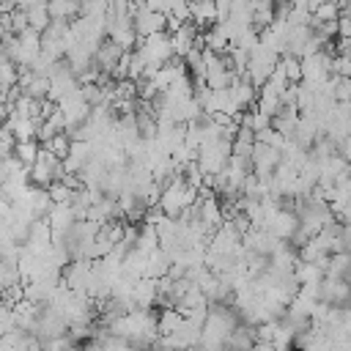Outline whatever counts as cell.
<instances>
[{
  "instance_id": "9c48e42d",
  "label": "cell",
  "mask_w": 351,
  "mask_h": 351,
  "mask_svg": "<svg viewBox=\"0 0 351 351\" xmlns=\"http://www.w3.org/2000/svg\"><path fill=\"white\" fill-rule=\"evenodd\" d=\"M47 192H49V197H52V203L55 206H71L74 203V189L69 186V184H63V181H52L49 186H47Z\"/></svg>"
},
{
  "instance_id": "9a60e30c",
  "label": "cell",
  "mask_w": 351,
  "mask_h": 351,
  "mask_svg": "<svg viewBox=\"0 0 351 351\" xmlns=\"http://www.w3.org/2000/svg\"><path fill=\"white\" fill-rule=\"evenodd\" d=\"M189 3H197V0H189Z\"/></svg>"
},
{
  "instance_id": "ba28073f",
  "label": "cell",
  "mask_w": 351,
  "mask_h": 351,
  "mask_svg": "<svg viewBox=\"0 0 351 351\" xmlns=\"http://www.w3.org/2000/svg\"><path fill=\"white\" fill-rule=\"evenodd\" d=\"M38 154H41V145H38V140H27V143H16V151H14V156L25 165V167H33L36 165V159H38Z\"/></svg>"
},
{
  "instance_id": "5b68a950",
  "label": "cell",
  "mask_w": 351,
  "mask_h": 351,
  "mask_svg": "<svg viewBox=\"0 0 351 351\" xmlns=\"http://www.w3.org/2000/svg\"><path fill=\"white\" fill-rule=\"evenodd\" d=\"M27 16H30V27L38 30L44 36V30L52 25V14H49V0H38L33 8H27Z\"/></svg>"
},
{
  "instance_id": "30bf717a",
  "label": "cell",
  "mask_w": 351,
  "mask_h": 351,
  "mask_svg": "<svg viewBox=\"0 0 351 351\" xmlns=\"http://www.w3.org/2000/svg\"><path fill=\"white\" fill-rule=\"evenodd\" d=\"M313 16H315L318 22H337V19L343 16V8L337 5V0H326V3H321V5L313 11Z\"/></svg>"
},
{
  "instance_id": "52a82bcc",
  "label": "cell",
  "mask_w": 351,
  "mask_h": 351,
  "mask_svg": "<svg viewBox=\"0 0 351 351\" xmlns=\"http://www.w3.org/2000/svg\"><path fill=\"white\" fill-rule=\"evenodd\" d=\"M280 66H282V71H285V77H288L291 85H299V82L304 80L302 58H296V55H282V58H280Z\"/></svg>"
},
{
  "instance_id": "7a4b0ae2",
  "label": "cell",
  "mask_w": 351,
  "mask_h": 351,
  "mask_svg": "<svg viewBox=\"0 0 351 351\" xmlns=\"http://www.w3.org/2000/svg\"><path fill=\"white\" fill-rule=\"evenodd\" d=\"M132 19H134V30H137L140 41L148 38V36H154V33H165V30H167V14L151 11L148 5H145L143 11H137Z\"/></svg>"
},
{
  "instance_id": "3957f363",
  "label": "cell",
  "mask_w": 351,
  "mask_h": 351,
  "mask_svg": "<svg viewBox=\"0 0 351 351\" xmlns=\"http://www.w3.org/2000/svg\"><path fill=\"white\" fill-rule=\"evenodd\" d=\"M197 38H200V30H197V25H195V22L181 25V27L170 36V44H173L176 58H181V60H184V58L197 47Z\"/></svg>"
},
{
  "instance_id": "5bb4252c",
  "label": "cell",
  "mask_w": 351,
  "mask_h": 351,
  "mask_svg": "<svg viewBox=\"0 0 351 351\" xmlns=\"http://www.w3.org/2000/svg\"><path fill=\"white\" fill-rule=\"evenodd\" d=\"M343 14H348V16H351V3H348V5H346V11H343Z\"/></svg>"
},
{
  "instance_id": "8fae6325",
  "label": "cell",
  "mask_w": 351,
  "mask_h": 351,
  "mask_svg": "<svg viewBox=\"0 0 351 351\" xmlns=\"http://www.w3.org/2000/svg\"><path fill=\"white\" fill-rule=\"evenodd\" d=\"M44 148H47V151H52L58 159H66V156H69V151H71V137H69L66 132H58L49 143H44Z\"/></svg>"
},
{
  "instance_id": "8992f818",
  "label": "cell",
  "mask_w": 351,
  "mask_h": 351,
  "mask_svg": "<svg viewBox=\"0 0 351 351\" xmlns=\"http://www.w3.org/2000/svg\"><path fill=\"white\" fill-rule=\"evenodd\" d=\"M293 274H296L299 285H318V282L326 277L315 263H304V261H299V263L293 266Z\"/></svg>"
},
{
  "instance_id": "6da1fadb",
  "label": "cell",
  "mask_w": 351,
  "mask_h": 351,
  "mask_svg": "<svg viewBox=\"0 0 351 351\" xmlns=\"http://www.w3.org/2000/svg\"><path fill=\"white\" fill-rule=\"evenodd\" d=\"M280 165H282V151H277L274 145H266V143H255V154H252V170H255L261 178L274 176Z\"/></svg>"
},
{
  "instance_id": "4fadbf2b",
  "label": "cell",
  "mask_w": 351,
  "mask_h": 351,
  "mask_svg": "<svg viewBox=\"0 0 351 351\" xmlns=\"http://www.w3.org/2000/svg\"><path fill=\"white\" fill-rule=\"evenodd\" d=\"M337 36H340V38H351V16H348V14H343V16L337 19Z\"/></svg>"
},
{
  "instance_id": "277c9868",
  "label": "cell",
  "mask_w": 351,
  "mask_h": 351,
  "mask_svg": "<svg viewBox=\"0 0 351 351\" xmlns=\"http://www.w3.org/2000/svg\"><path fill=\"white\" fill-rule=\"evenodd\" d=\"M126 52L112 41V38H107L101 47H99V52H96V58H93V63H96V69L101 71V74H107V77H112V71H115V66L121 63V58H123Z\"/></svg>"
},
{
  "instance_id": "7c38bea8",
  "label": "cell",
  "mask_w": 351,
  "mask_h": 351,
  "mask_svg": "<svg viewBox=\"0 0 351 351\" xmlns=\"http://www.w3.org/2000/svg\"><path fill=\"white\" fill-rule=\"evenodd\" d=\"M332 74H337V77H343V80H351V58L335 55V60H332Z\"/></svg>"
}]
</instances>
